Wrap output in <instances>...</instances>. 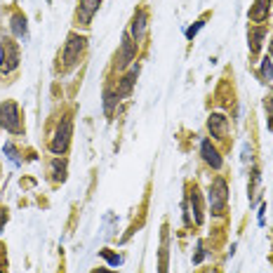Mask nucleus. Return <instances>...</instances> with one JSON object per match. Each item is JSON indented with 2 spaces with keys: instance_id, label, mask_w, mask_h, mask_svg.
<instances>
[{
  "instance_id": "obj_22",
  "label": "nucleus",
  "mask_w": 273,
  "mask_h": 273,
  "mask_svg": "<svg viewBox=\"0 0 273 273\" xmlns=\"http://www.w3.org/2000/svg\"><path fill=\"white\" fill-rule=\"evenodd\" d=\"M5 153H7V156H10V160H12L14 165H19V153H17V149H14V146H12V144H10V142L5 144Z\"/></svg>"
},
{
  "instance_id": "obj_2",
  "label": "nucleus",
  "mask_w": 273,
  "mask_h": 273,
  "mask_svg": "<svg viewBox=\"0 0 273 273\" xmlns=\"http://www.w3.org/2000/svg\"><path fill=\"white\" fill-rule=\"evenodd\" d=\"M87 48V38L80 33H71L66 38V45H64V52H62V62H64V71L73 68L75 64L80 62L82 52Z\"/></svg>"
},
{
  "instance_id": "obj_20",
  "label": "nucleus",
  "mask_w": 273,
  "mask_h": 273,
  "mask_svg": "<svg viewBox=\"0 0 273 273\" xmlns=\"http://www.w3.org/2000/svg\"><path fill=\"white\" fill-rule=\"evenodd\" d=\"M203 24H205V21H203V19H198L196 24H193V26L186 28V38H189V40H193V38H196V33H198L200 28H203Z\"/></svg>"
},
{
  "instance_id": "obj_30",
  "label": "nucleus",
  "mask_w": 273,
  "mask_h": 273,
  "mask_svg": "<svg viewBox=\"0 0 273 273\" xmlns=\"http://www.w3.org/2000/svg\"><path fill=\"white\" fill-rule=\"evenodd\" d=\"M268 57L273 59V42H271V48H268Z\"/></svg>"
},
{
  "instance_id": "obj_19",
  "label": "nucleus",
  "mask_w": 273,
  "mask_h": 273,
  "mask_svg": "<svg viewBox=\"0 0 273 273\" xmlns=\"http://www.w3.org/2000/svg\"><path fill=\"white\" fill-rule=\"evenodd\" d=\"M259 75H261V80H266V82L273 80V59L271 57H264V59H261Z\"/></svg>"
},
{
  "instance_id": "obj_4",
  "label": "nucleus",
  "mask_w": 273,
  "mask_h": 273,
  "mask_svg": "<svg viewBox=\"0 0 273 273\" xmlns=\"http://www.w3.org/2000/svg\"><path fill=\"white\" fill-rule=\"evenodd\" d=\"M19 66V48L12 38H0V73L10 75Z\"/></svg>"
},
{
  "instance_id": "obj_1",
  "label": "nucleus",
  "mask_w": 273,
  "mask_h": 273,
  "mask_svg": "<svg viewBox=\"0 0 273 273\" xmlns=\"http://www.w3.org/2000/svg\"><path fill=\"white\" fill-rule=\"evenodd\" d=\"M207 203H210L212 214L221 217L229 207V184L224 177H214L210 184V193H207Z\"/></svg>"
},
{
  "instance_id": "obj_9",
  "label": "nucleus",
  "mask_w": 273,
  "mask_h": 273,
  "mask_svg": "<svg viewBox=\"0 0 273 273\" xmlns=\"http://www.w3.org/2000/svg\"><path fill=\"white\" fill-rule=\"evenodd\" d=\"M146 28H149V12L146 10H136L134 17H132V24H130V31L127 33L132 35V40L139 42L146 35Z\"/></svg>"
},
{
  "instance_id": "obj_16",
  "label": "nucleus",
  "mask_w": 273,
  "mask_h": 273,
  "mask_svg": "<svg viewBox=\"0 0 273 273\" xmlns=\"http://www.w3.org/2000/svg\"><path fill=\"white\" fill-rule=\"evenodd\" d=\"M10 28H12V33L21 40H26L28 38V26H26V17L21 12H14L12 19H10Z\"/></svg>"
},
{
  "instance_id": "obj_3",
  "label": "nucleus",
  "mask_w": 273,
  "mask_h": 273,
  "mask_svg": "<svg viewBox=\"0 0 273 273\" xmlns=\"http://www.w3.org/2000/svg\"><path fill=\"white\" fill-rule=\"evenodd\" d=\"M71 134H73V118L62 116L59 125H57L55 136H52V142H50V151H52L55 156H64L68 149V144H71Z\"/></svg>"
},
{
  "instance_id": "obj_14",
  "label": "nucleus",
  "mask_w": 273,
  "mask_h": 273,
  "mask_svg": "<svg viewBox=\"0 0 273 273\" xmlns=\"http://www.w3.org/2000/svg\"><path fill=\"white\" fill-rule=\"evenodd\" d=\"M167 259H170V236H167V226H163L160 257H158V273H167Z\"/></svg>"
},
{
  "instance_id": "obj_25",
  "label": "nucleus",
  "mask_w": 273,
  "mask_h": 273,
  "mask_svg": "<svg viewBox=\"0 0 273 273\" xmlns=\"http://www.w3.org/2000/svg\"><path fill=\"white\" fill-rule=\"evenodd\" d=\"M243 160H245V163H247V160H252V149H250L247 144L243 146Z\"/></svg>"
},
{
  "instance_id": "obj_5",
  "label": "nucleus",
  "mask_w": 273,
  "mask_h": 273,
  "mask_svg": "<svg viewBox=\"0 0 273 273\" xmlns=\"http://www.w3.org/2000/svg\"><path fill=\"white\" fill-rule=\"evenodd\" d=\"M0 127H5L12 134H24V125H21L19 106L14 102L0 104Z\"/></svg>"
},
{
  "instance_id": "obj_11",
  "label": "nucleus",
  "mask_w": 273,
  "mask_h": 273,
  "mask_svg": "<svg viewBox=\"0 0 273 273\" xmlns=\"http://www.w3.org/2000/svg\"><path fill=\"white\" fill-rule=\"evenodd\" d=\"M268 35V28L266 26H252L247 31V40H250V57H257L259 55L261 45H264V38Z\"/></svg>"
},
{
  "instance_id": "obj_13",
  "label": "nucleus",
  "mask_w": 273,
  "mask_h": 273,
  "mask_svg": "<svg viewBox=\"0 0 273 273\" xmlns=\"http://www.w3.org/2000/svg\"><path fill=\"white\" fill-rule=\"evenodd\" d=\"M268 12H271V0H254V5L250 7V19L254 24H264L268 19Z\"/></svg>"
},
{
  "instance_id": "obj_6",
  "label": "nucleus",
  "mask_w": 273,
  "mask_h": 273,
  "mask_svg": "<svg viewBox=\"0 0 273 273\" xmlns=\"http://www.w3.org/2000/svg\"><path fill=\"white\" fill-rule=\"evenodd\" d=\"M136 45H139V42L132 40L130 33H123V42H120V50L116 52V59H113V66H116L118 71H123L125 66H130V64L134 62Z\"/></svg>"
},
{
  "instance_id": "obj_15",
  "label": "nucleus",
  "mask_w": 273,
  "mask_h": 273,
  "mask_svg": "<svg viewBox=\"0 0 273 273\" xmlns=\"http://www.w3.org/2000/svg\"><path fill=\"white\" fill-rule=\"evenodd\" d=\"M136 75H139V64H134V66L130 68V73L125 75L123 80L118 82V87H116V92H118V97H127L132 92V87H134V80H136Z\"/></svg>"
},
{
  "instance_id": "obj_23",
  "label": "nucleus",
  "mask_w": 273,
  "mask_h": 273,
  "mask_svg": "<svg viewBox=\"0 0 273 273\" xmlns=\"http://www.w3.org/2000/svg\"><path fill=\"white\" fill-rule=\"evenodd\" d=\"M266 111H268V130H273V92L266 97Z\"/></svg>"
},
{
  "instance_id": "obj_17",
  "label": "nucleus",
  "mask_w": 273,
  "mask_h": 273,
  "mask_svg": "<svg viewBox=\"0 0 273 273\" xmlns=\"http://www.w3.org/2000/svg\"><path fill=\"white\" fill-rule=\"evenodd\" d=\"M66 170H68L66 158L57 156L55 160L50 163V174H52V179H55V181H66Z\"/></svg>"
},
{
  "instance_id": "obj_24",
  "label": "nucleus",
  "mask_w": 273,
  "mask_h": 273,
  "mask_svg": "<svg viewBox=\"0 0 273 273\" xmlns=\"http://www.w3.org/2000/svg\"><path fill=\"white\" fill-rule=\"evenodd\" d=\"M196 250H198V252L193 254V264H200V261H203V259H205V254H207V252H205V247H203V243H198V245H196Z\"/></svg>"
},
{
  "instance_id": "obj_27",
  "label": "nucleus",
  "mask_w": 273,
  "mask_h": 273,
  "mask_svg": "<svg viewBox=\"0 0 273 273\" xmlns=\"http://www.w3.org/2000/svg\"><path fill=\"white\" fill-rule=\"evenodd\" d=\"M264 212H266V205H261L259 207V224H264Z\"/></svg>"
},
{
  "instance_id": "obj_26",
  "label": "nucleus",
  "mask_w": 273,
  "mask_h": 273,
  "mask_svg": "<svg viewBox=\"0 0 273 273\" xmlns=\"http://www.w3.org/2000/svg\"><path fill=\"white\" fill-rule=\"evenodd\" d=\"M5 266H7V259H5V254H3V245H0V273H7Z\"/></svg>"
},
{
  "instance_id": "obj_10",
  "label": "nucleus",
  "mask_w": 273,
  "mask_h": 273,
  "mask_svg": "<svg viewBox=\"0 0 273 273\" xmlns=\"http://www.w3.org/2000/svg\"><path fill=\"white\" fill-rule=\"evenodd\" d=\"M207 130H210V134L214 139H226V134H229V118L224 113H212L207 118Z\"/></svg>"
},
{
  "instance_id": "obj_29",
  "label": "nucleus",
  "mask_w": 273,
  "mask_h": 273,
  "mask_svg": "<svg viewBox=\"0 0 273 273\" xmlns=\"http://www.w3.org/2000/svg\"><path fill=\"white\" fill-rule=\"evenodd\" d=\"M95 273H116V271H106V268H99V271H95Z\"/></svg>"
},
{
  "instance_id": "obj_18",
  "label": "nucleus",
  "mask_w": 273,
  "mask_h": 273,
  "mask_svg": "<svg viewBox=\"0 0 273 273\" xmlns=\"http://www.w3.org/2000/svg\"><path fill=\"white\" fill-rule=\"evenodd\" d=\"M118 102H120V97H118L116 89H113V87L104 89V113H106V116H111V113H113V109L118 106Z\"/></svg>"
},
{
  "instance_id": "obj_12",
  "label": "nucleus",
  "mask_w": 273,
  "mask_h": 273,
  "mask_svg": "<svg viewBox=\"0 0 273 273\" xmlns=\"http://www.w3.org/2000/svg\"><path fill=\"white\" fill-rule=\"evenodd\" d=\"M189 205H191V212H193V221L200 226L203 224V196H200L198 186L189 189Z\"/></svg>"
},
{
  "instance_id": "obj_8",
  "label": "nucleus",
  "mask_w": 273,
  "mask_h": 273,
  "mask_svg": "<svg viewBox=\"0 0 273 273\" xmlns=\"http://www.w3.org/2000/svg\"><path fill=\"white\" fill-rule=\"evenodd\" d=\"M200 156H203V160L210 165L212 170H221V165H224V158H221L219 149L210 142V139H203V142H200Z\"/></svg>"
},
{
  "instance_id": "obj_21",
  "label": "nucleus",
  "mask_w": 273,
  "mask_h": 273,
  "mask_svg": "<svg viewBox=\"0 0 273 273\" xmlns=\"http://www.w3.org/2000/svg\"><path fill=\"white\" fill-rule=\"evenodd\" d=\"M102 257H104V259H106V261H109L111 266H118V264L123 261V259H120V257H118V254L109 252V250H102Z\"/></svg>"
},
{
  "instance_id": "obj_28",
  "label": "nucleus",
  "mask_w": 273,
  "mask_h": 273,
  "mask_svg": "<svg viewBox=\"0 0 273 273\" xmlns=\"http://www.w3.org/2000/svg\"><path fill=\"white\" fill-rule=\"evenodd\" d=\"M3 221H7V214H5V212H0V231H3Z\"/></svg>"
},
{
  "instance_id": "obj_7",
  "label": "nucleus",
  "mask_w": 273,
  "mask_h": 273,
  "mask_svg": "<svg viewBox=\"0 0 273 273\" xmlns=\"http://www.w3.org/2000/svg\"><path fill=\"white\" fill-rule=\"evenodd\" d=\"M102 0H78V10H75V26L87 28L92 24V17L99 12Z\"/></svg>"
}]
</instances>
